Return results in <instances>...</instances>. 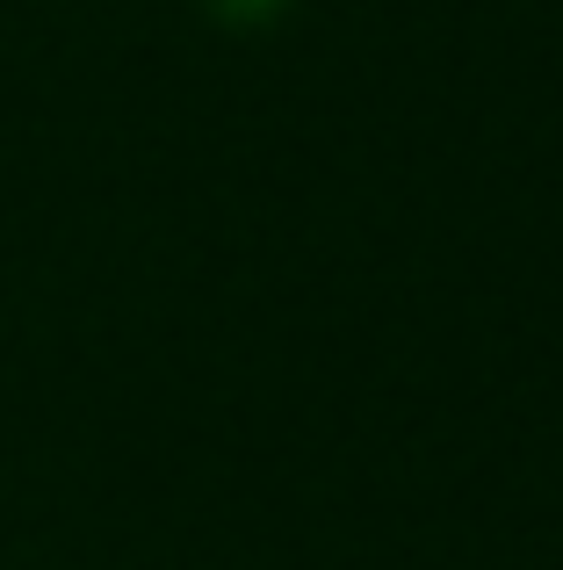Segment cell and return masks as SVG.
Wrapping results in <instances>:
<instances>
[{"label":"cell","instance_id":"1","mask_svg":"<svg viewBox=\"0 0 563 570\" xmlns=\"http://www.w3.org/2000/svg\"><path fill=\"white\" fill-rule=\"evenodd\" d=\"M282 0H217V14H225V22H260V14H275Z\"/></svg>","mask_w":563,"mask_h":570}]
</instances>
